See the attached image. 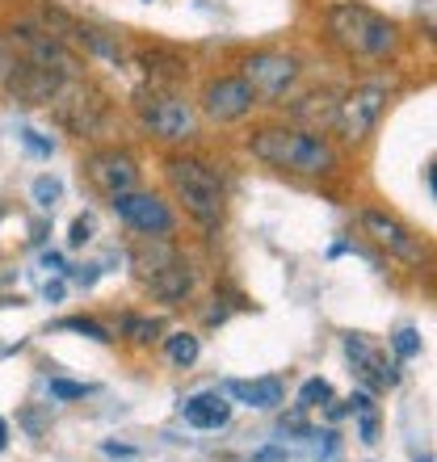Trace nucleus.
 Wrapping results in <instances>:
<instances>
[{
    "label": "nucleus",
    "mask_w": 437,
    "mask_h": 462,
    "mask_svg": "<svg viewBox=\"0 0 437 462\" xmlns=\"http://www.w3.org/2000/svg\"><path fill=\"white\" fill-rule=\"evenodd\" d=\"M248 152L269 169L294 172V177H324L337 169L332 143L311 131H299V126H265L248 139Z\"/></svg>",
    "instance_id": "f257e3e1"
},
{
    "label": "nucleus",
    "mask_w": 437,
    "mask_h": 462,
    "mask_svg": "<svg viewBox=\"0 0 437 462\" xmlns=\"http://www.w3.org/2000/svg\"><path fill=\"white\" fill-rule=\"evenodd\" d=\"M328 34L345 55H358V60H387L400 47V25L353 0L328 9Z\"/></svg>",
    "instance_id": "f03ea898"
},
{
    "label": "nucleus",
    "mask_w": 437,
    "mask_h": 462,
    "mask_svg": "<svg viewBox=\"0 0 437 462\" xmlns=\"http://www.w3.org/2000/svg\"><path fill=\"white\" fill-rule=\"evenodd\" d=\"M164 172H169V185L177 194V202L185 207V215L215 231L223 223V210H228V194H223L218 172L198 156H172L164 164Z\"/></svg>",
    "instance_id": "7ed1b4c3"
},
{
    "label": "nucleus",
    "mask_w": 437,
    "mask_h": 462,
    "mask_svg": "<svg viewBox=\"0 0 437 462\" xmlns=\"http://www.w3.org/2000/svg\"><path fill=\"white\" fill-rule=\"evenodd\" d=\"M135 118L147 134H156L164 143H185L198 134V110L194 101H185L177 88L144 85L135 93Z\"/></svg>",
    "instance_id": "20e7f679"
},
{
    "label": "nucleus",
    "mask_w": 437,
    "mask_h": 462,
    "mask_svg": "<svg viewBox=\"0 0 437 462\" xmlns=\"http://www.w3.org/2000/svg\"><path fill=\"white\" fill-rule=\"evenodd\" d=\"M9 47L17 51V60L34 63L42 72L63 76V80H80V76H85V63H80V55L68 47V38L47 30L38 17H22V22L9 25Z\"/></svg>",
    "instance_id": "39448f33"
},
{
    "label": "nucleus",
    "mask_w": 437,
    "mask_h": 462,
    "mask_svg": "<svg viewBox=\"0 0 437 462\" xmlns=\"http://www.w3.org/2000/svg\"><path fill=\"white\" fill-rule=\"evenodd\" d=\"M47 106H51V118L60 122L68 134H76V139H98L109 126V101L88 85L85 76L80 80H63L60 93Z\"/></svg>",
    "instance_id": "423d86ee"
},
{
    "label": "nucleus",
    "mask_w": 437,
    "mask_h": 462,
    "mask_svg": "<svg viewBox=\"0 0 437 462\" xmlns=\"http://www.w3.org/2000/svg\"><path fill=\"white\" fill-rule=\"evenodd\" d=\"M387 97H391L387 85H378V80L349 88L337 106V134L340 139H345V143H362L366 134L378 126L383 110H387Z\"/></svg>",
    "instance_id": "0eeeda50"
},
{
    "label": "nucleus",
    "mask_w": 437,
    "mask_h": 462,
    "mask_svg": "<svg viewBox=\"0 0 437 462\" xmlns=\"http://www.w3.org/2000/svg\"><path fill=\"white\" fill-rule=\"evenodd\" d=\"M299 60L294 55H282V51H253L248 60L240 63V76L248 80V88H253L256 97H269L278 101L286 97L294 85H299Z\"/></svg>",
    "instance_id": "6e6552de"
},
{
    "label": "nucleus",
    "mask_w": 437,
    "mask_h": 462,
    "mask_svg": "<svg viewBox=\"0 0 437 462\" xmlns=\"http://www.w3.org/2000/svg\"><path fill=\"white\" fill-rule=\"evenodd\" d=\"M256 101L261 97L248 88L244 76H215V80H207L198 106H202V114H207L210 122H240V118L253 114Z\"/></svg>",
    "instance_id": "1a4fd4ad"
},
{
    "label": "nucleus",
    "mask_w": 437,
    "mask_h": 462,
    "mask_svg": "<svg viewBox=\"0 0 437 462\" xmlns=\"http://www.w3.org/2000/svg\"><path fill=\"white\" fill-rule=\"evenodd\" d=\"M109 207L118 215L122 223L139 236H169L172 231V210L160 202L156 194H144V189H126V194H114L109 198Z\"/></svg>",
    "instance_id": "9d476101"
},
{
    "label": "nucleus",
    "mask_w": 437,
    "mask_h": 462,
    "mask_svg": "<svg viewBox=\"0 0 437 462\" xmlns=\"http://www.w3.org/2000/svg\"><path fill=\"white\" fill-rule=\"evenodd\" d=\"M85 177L98 194L114 198V194H126L139 185V164H135L131 152H118V147H106V152H93L85 160Z\"/></svg>",
    "instance_id": "9b49d317"
},
{
    "label": "nucleus",
    "mask_w": 437,
    "mask_h": 462,
    "mask_svg": "<svg viewBox=\"0 0 437 462\" xmlns=\"http://www.w3.org/2000/svg\"><path fill=\"white\" fill-rule=\"evenodd\" d=\"M362 231L378 244V248H387L391 256H400V261H408V265H416V261L425 256L421 236H416L408 223L395 219V215H387V210H362Z\"/></svg>",
    "instance_id": "f8f14e48"
},
{
    "label": "nucleus",
    "mask_w": 437,
    "mask_h": 462,
    "mask_svg": "<svg viewBox=\"0 0 437 462\" xmlns=\"http://www.w3.org/2000/svg\"><path fill=\"white\" fill-rule=\"evenodd\" d=\"M0 80L9 88V97L22 101V106H47L63 85V76L42 72V68H34V63H25V60H9V68L0 72Z\"/></svg>",
    "instance_id": "ddd939ff"
},
{
    "label": "nucleus",
    "mask_w": 437,
    "mask_h": 462,
    "mask_svg": "<svg viewBox=\"0 0 437 462\" xmlns=\"http://www.w3.org/2000/svg\"><path fill=\"white\" fill-rule=\"evenodd\" d=\"M194 265L185 261L181 253L177 256H169L160 269H152L144 278V286L152 291V299H160V303H169V307H177V303H185L190 294H194Z\"/></svg>",
    "instance_id": "4468645a"
},
{
    "label": "nucleus",
    "mask_w": 437,
    "mask_h": 462,
    "mask_svg": "<svg viewBox=\"0 0 437 462\" xmlns=\"http://www.w3.org/2000/svg\"><path fill=\"white\" fill-rule=\"evenodd\" d=\"M337 106H340V93H332V88H311L303 97H294L291 106H286V114H291V122L299 131L324 134L328 126H337Z\"/></svg>",
    "instance_id": "2eb2a0df"
},
{
    "label": "nucleus",
    "mask_w": 437,
    "mask_h": 462,
    "mask_svg": "<svg viewBox=\"0 0 437 462\" xmlns=\"http://www.w3.org/2000/svg\"><path fill=\"white\" fill-rule=\"evenodd\" d=\"M345 353H349L353 370L362 374V383H370L375 391H387V387H395V383H400L395 362H387V357H383L375 345H366L362 337H345Z\"/></svg>",
    "instance_id": "dca6fc26"
},
{
    "label": "nucleus",
    "mask_w": 437,
    "mask_h": 462,
    "mask_svg": "<svg viewBox=\"0 0 437 462\" xmlns=\"http://www.w3.org/2000/svg\"><path fill=\"white\" fill-rule=\"evenodd\" d=\"M139 68H144L147 85H164V88H177L190 76V63L177 55V51H164V47H152V51H139L135 55Z\"/></svg>",
    "instance_id": "f3484780"
},
{
    "label": "nucleus",
    "mask_w": 437,
    "mask_h": 462,
    "mask_svg": "<svg viewBox=\"0 0 437 462\" xmlns=\"http://www.w3.org/2000/svg\"><path fill=\"white\" fill-rule=\"evenodd\" d=\"M181 416H185V425H194V429H223L231 420V403L218 391H198V395H190L181 403Z\"/></svg>",
    "instance_id": "a211bd4d"
},
{
    "label": "nucleus",
    "mask_w": 437,
    "mask_h": 462,
    "mask_svg": "<svg viewBox=\"0 0 437 462\" xmlns=\"http://www.w3.org/2000/svg\"><path fill=\"white\" fill-rule=\"evenodd\" d=\"M228 395H236L240 403H248V408H261V412H269V408H278L282 400H286V383L282 378H231L228 383Z\"/></svg>",
    "instance_id": "6ab92c4d"
},
{
    "label": "nucleus",
    "mask_w": 437,
    "mask_h": 462,
    "mask_svg": "<svg viewBox=\"0 0 437 462\" xmlns=\"http://www.w3.org/2000/svg\"><path fill=\"white\" fill-rule=\"evenodd\" d=\"M164 349H169V362L172 365H194L198 353H202V345H198L194 332H172L169 341H164Z\"/></svg>",
    "instance_id": "aec40b11"
},
{
    "label": "nucleus",
    "mask_w": 437,
    "mask_h": 462,
    "mask_svg": "<svg viewBox=\"0 0 437 462\" xmlns=\"http://www.w3.org/2000/svg\"><path fill=\"white\" fill-rule=\"evenodd\" d=\"M122 332H126L135 345H147V341H156L160 324H156V319H144V316H126V319H122Z\"/></svg>",
    "instance_id": "412c9836"
},
{
    "label": "nucleus",
    "mask_w": 437,
    "mask_h": 462,
    "mask_svg": "<svg viewBox=\"0 0 437 462\" xmlns=\"http://www.w3.org/2000/svg\"><path fill=\"white\" fill-rule=\"evenodd\" d=\"M332 400V387H328L324 378H311V383H303V391H299V403L303 408H320V403Z\"/></svg>",
    "instance_id": "4be33fe9"
},
{
    "label": "nucleus",
    "mask_w": 437,
    "mask_h": 462,
    "mask_svg": "<svg viewBox=\"0 0 437 462\" xmlns=\"http://www.w3.org/2000/svg\"><path fill=\"white\" fill-rule=\"evenodd\" d=\"M85 395H93V387L68 383V378H51V400H85Z\"/></svg>",
    "instance_id": "5701e85b"
},
{
    "label": "nucleus",
    "mask_w": 437,
    "mask_h": 462,
    "mask_svg": "<svg viewBox=\"0 0 437 462\" xmlns=\"http://www.w3.org/2000/svg\"><path fill=\"white\" fill-rule=\"evenodd\" d=\"M391 349L400 353V357H416V353H421V337H416V328L395 332V337H391Z\"/></svg>",
    "instance_id": "b1692460"
},
{
    "label": "nucleus",
    "mask_w": 437,
    "mask_h": 462,
    "mask_svg": "<svg viewBox=\"0 0 437 462\" xmlns=\"http://www.w3.org/2000/svg\"><path fill=\"white\" fill-rule=\"evenodd\" d=\"M60 194H63V189H60V181H55V177H38V181H34V198H38V207H55V202H60Z\"/></svg>",
    "instance_id": "393cba45"
},
{
    "label": "nucleus",
    "mask_w": 437,
    "mask_h": 462,
    "mask_svg": "<svg viewBox=\"0 0 437 462\" xmlns=\"http://www.w3.org/2000/svg\"><path fill=\"white\" fill-rule=\"evenodd\" d=\"M63 328H68V332H85V337H93V341H101V345H106V341H114V337H109V332L101 328L98 319H68Z\"/></svg>",
    "instance_id": "a878e982"
},
{
    "label": "nucleus",
    "mask_w": 437,
    "mask_h": 462,
    "mask_svg": "<svg viewBox=\"0 0 437 462\" xmlns=\"http://www.w3.org/2000/svg\"><path fill=\"white\" fill-rule=\"evenodd\" d=\"M93 227H98V223H93V215H80V219L72 223V236H68V244H72V248H85V244L93 240Z\"/></svg>",
    "instance_id": "bb28decb"
},
{
    "label": "nucleus",
    "mask_w": 437,
    "mask_h": 462,
    "mask_svg": "<svg viewBox=\"0 0 437 462\" xmlns=\"http://www.w3.org/2000/svg\"><path fill=\"white\" fill-rule=\"evenodd\" d=\"M22 139H25V147H30V152H38V156H51V147H55L51 139H42L38 131H30V126L22 131Z\"/></svg>",
    "instance_id": "cd10ccee"
},
{
    "label": "nucleus",
    "mask_w": 437,
    "mask_h": 462,
    "mask_svg": "<svg viewBox=\"0 0 437 462\" xmlns=\"http://www.w3.org/2000/svg\"><path fill=\"white\" fill-rule=\"evenodd\" d=\"M5 446H9V425L0 420V450H5Z\"/></svg>",
    "instance_id": "c85d7f7f"
}]
</instances>
